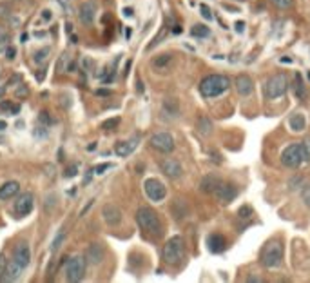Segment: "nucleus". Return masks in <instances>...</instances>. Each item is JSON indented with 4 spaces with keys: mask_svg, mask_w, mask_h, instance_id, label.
Masks as SVG:
<instances>
[{
    "mask_svg": "<svg viewBox=\"0 0 310 283\" xmlns=\"http://www.w3.org/2000/svg\"><path fill=\"white\" fill-rule=\"evenodd\" d=\"M231 87V78L225 75H209L200 82V93L203 98H216Z\"/></svg>",
    "mask_w": 310,
    "mask_h": 283,
    "instance_id": "obj_1",
    "label": "nucleus"
},
{
    "mask_svg": "<svg viewBox=\"0 0 310 283\" xmlns=\"http://www.w3.org/2000/svg\"><path fill=\"white\" fill-rule=\"evenodd\" d=\"M136 222L140 225V229L145 231L147 234L151 236H161V222H160V216L156 214V211H153L151 207H140L136 211Z\"/></svg>",
    "mask_w": 310,
    "mask_h": 283,
    "instance_id": "obj_2",
    "label": "nucleus"
},
{
    "mask_svg": "<svg viewBox=\"0 0 310 283\" xmlns=\"http://www.w3.org/2000/svg\"><path fill=\"white\" fill-rule=\"evenodd\" d=\"M161 258L167 265H178L180 261L185 258V241L181 236H173L169 238L167 243L163 245Z\"/></svg>",
    "mask_w": 310,
    "mask_h": 283,
    "instance_id": "obj_3",
    "label": "nucleus"
},
{
    "mask_svg": "<svg viewBox=\"0 0 310 283\" xmlns=\"http://www.w3.org/2000/svg\"><path fill=\"white\" fill-rule=\"evenodd\" d=\"M259 261L267 269H278V267H281V263H283V245L276 240L268 241L267 245L261 249Z\"/></svg>",
    "mask_w": 310,
    "mask_h": 283,
    "instance_id": "obj_4",
    "label": "nucleus"
},
{
    "mask_svg": "<svg viewBox=\"0 0 310 283\" xmlns=\"http://www.w3.org/2000/svg\"><path fill=\"white\" fill-rule=\"evenodd\" d=\"M288 89V78H286L285 73H278L274 77H270V78L265 82L263 85V95L267 100H276V98L283 97Z\"/></svg>",
    "mask_w": 310,
    "mask_h": 283,
    "instance_id": "obj_5",
    "label": "nucleus"
},
{
    "mask_svg": "<svg viewBox=\"0 0 310 283\" xmlns=\"http://www.w3.org/2000/svg\"><path fill=\"white\" fill-rule=\"evenodd\" d=\"M85 276V258L82 256H73L66 265V280L71 283L82 282Z\"/></svg>",
    "mask_w": 310,
    "mask_h": 283,
    "instance_id": "obj_6",
    "label": "nucleus"
},
{
    "mask_svg": "<svg viewBox=\"0 0 310 283\" xmlns=\"http://www.w3.org/2000/svg\"><path fill=\"white\" fill-rule=\"evenodd\" d=\"M143 191H145V194H147V198H149L151 202H155V204H160L161 200H165V196H167V189H165V185H163L158 178H149V180H145V183H143Z\"/></svg>",
    "mask_w": 310,
    "mask_h": 283,
    "instance_id": "obj_7",
    "label": "nucleus"
},
{
    "mask_svg": "<svg viewBox=\"0 0 310 283\" xmlns=\"http://www.w3.org/2000/svg\"><path fill=\"white\" fill-rule=\"evenodd\" d=\"M151 147L161 154H169V153H173L176 144H174V138L171 133H156L151 136L149 140Z\"/></svg>",
    "mask_w": 310,
    "mask_h": 283,
    "instance_id": "obj_8",
    "label": "nucleus"
},
{
    "mask_svg": "<svg viewBox=\"0 0 310 283\" xmlns=\"http://www.w3.org/2000/svg\"><path fill=\"white\" fill-rule=\"evenodd\" d=\"M281 163L285 167L298 169L303 163V154H301V145L299 144H290L285 147V151L281 153Z\"/></svg>",
    "mask_w": 310,
    "mask_h": 283,
    "instance_id": "obj_9",
    "label": "nucleus"
},
{
    "mask_svg": "<svg viewBox=\"0 0 310 283\" xmlns=\"http://www.w3.org/2000/svg\"><path fill=\"white\" fill-rule=\"evenodd\" d=\"M33 207H35V196L31 193H22L15 200V205H13L15 214H17L18 218L27 216V214L33 211Z\"/></svg>",
    "mask_w": 310,
    "mask_h": 283,
    "instance_id": "obj_10",
    "label": "nucleus"
},
{
    "mask_svg": "<svg viewBox=\"0 0 310 283\" xmlns=\"http://www.w3.org/2000/svg\"><path fill=\"white\" fill-rule=\"evenodd\" d=\"M214 196L221 205H229L238 196V187L234 185V183H223V181H221L220 187L216 189Z\"/></svg>",
    "mask_w": 310,
    "mask_h": 283,
    "instance_id": "obj_11",
    "label": "nucleus"
},
{
    "mask_svg": "<svg viewBox=\"0 0 310 283\" xmlns=\"http://www.w3.org/2000/svg\"><path fill=\"white\" fill-rule=\"evenodd\" d=\"M160 169L161 173L171 178V180H176L180 176L183 175V169H181V163L178 160H174V158H165V160H161L160 162Z\"/></svg>",
    "mask_w": 310,
    "mask_h": 283,
    "instance_id": "obj_12",
    "label": "nucleus"
},
{
    "mask_svg": "<svg viewBox=\"0 0 310 283\" xmlns=\"http://www.w3.org/2000/svg\"><path fill=\"white\" fill-rule=\"evenodd\" d=\"M22 269H24V267L20 265V263H18L15 258L9 259V261L6 263V269H4V274H2V278H0V282H2V283L17 282L18 278H20V272H22Z\"/></svg>",
    "mask_w": 310,
    "mask_h": 283,
    "instance_id": "obj_13",
    "label": "nucleus"
},
{
    "mask_svg": "<svg viewBox=\"0 0 310 283\" xmlns=\"http://www.w3.org/2000/svg\"><path fill=\"white\" fill-rule=\"evenodd\" d=\"M102 216L105 220L107 225L114 227V225H120L122 223V211H120L116 205L113 204H107L103 205V209H102Z\"/></svg>",
    "mask_w": 310,
    "mask_h": 283,
    "instance_id": "obj_14",
    "label": "nucleus"
},
{
    "mask_svg": "<svg viewBox=\"0 0 310 283\" xmlns=\"http://www.w3.org/2000/svg\"><path fill=\"white\" fill-rule=\"evenodd\" d=\"M13 258L17 259L18 263H20V265L26 269V267L31 263V249H29V245H27L26 241H20L17 247H15V254H13Z\"/></svg>",
    "mask_w": 310,
    "mask_h": 283,
    "instance_id": "obj_15",
    "label": "nucleus"
},
{
    "mask_svg": "<svg viewBox=\"0 0 310 283\" xmlns=\"http://www.w3.org/2000/svg\"><path fill=\"white\" fill-rule=\"evenodd\" d=\"M96 17V7L91 4V2H84V4H80L78 7V18H80V22L85 26H91L93 24V20Z\"/></svg>",
    "mask_w": 310,
    "mask_h": 283,
    "instance_id": "obj_16",
    "label": "nucleus"
},
{
    "mask_svg": "<svg viewBox=\"0 0 310 283\" xmlns=\"http://www.w3.org/2000/svg\"><path fill=\"white\" fill-rule=\"evenodd\" d=\"M102 259H103V247L100 243H91L85 251V261L91 265H98L102 263Z\"/></svg>",
    "mask_w": 310,
    "mask_h": 283,
    "instance_id": "obj_17",
    "label": "nucleus"
},
{
    "mask_svg": "<svg viewBox=\"0 0 310 283\" xmlns=\"http://www.w3.org/2000/svg\"><path fill=\"white\" fill-rule=\"evenodd\" d=\"M234 84H236V91H238L241 97H249L252 91H254L252 78L251 77H247V75H239Z\"/></svg>",
    "mask_w": 310,
    "mask_h": 283,
    "instance_id": "obj_18",
    "label": "nucleus"
},
{
    "mask_svg": "<svg viewBox=\"0 0 310 283\" xmlns=\"http://www.w3.org/2000/svg\"><path fill=\"white\" fill-rule=\"evenodd\" d=\"M207 249L214 254L221 253V251L225 249V238H223L221 234H218V232L210 234L209 238H207Z\"/></svg>",
    "mask_w": 310,
    "mask_h": 283,
    "instance_id": "obj_19",
    "label": "nucleus"
},
{
    "mask_svg": "<svg viewBox=\"0 0 310 283\" xmlns=\"http://www.w3.org/2000/svg\"><path fill=\"white\" fill-rule=\"evenodd\" d=\"M136 145H138V138L129 140V142H118L116 147H114V153H116L120 158H126L131 154L132 151L136 149Z\"/></svg>",
    "mask_w": 310,
    "mask_h": 283,
    "instance_id": "obj_20",
    "label": "nucleus"
},
{
    "mask_svg": "<svg viewBox=\"0 0 310 283\" xmlns=\"http://www.w3.org/2000/svg\"><path fill=\"white\" fill-rule=\"evenodd\" d=\"M292 89H294V97L298 98V100H305V98H307V85H305L303 82L301 73H296V75H294Z\"/></svg>",
    "mask_w": 310,
    "mask_h": 283,
    "instance_id": "obj_21",
    "label": "nucleus"
},
{
    "mask_svg": "<svg viewBox=\"0 0 310 283\" xmlns=\"http://www.w3.org/2000/svg\"><path fill=\"white\" fill-rule=\"evenodd\" d=\"M18 191H20L18 181H6L0 187V200H11L13 196H17Z\"/></svg>",
    "mask_w": 310,
    "mask_h": 283,
    "instance_id": "obj_22",
    "label": "nucleus"
},
{
    "mask_svg": "<svg viewBox=\"0 0 310 283\" xmlns=\"http://www.w3.org/2000/svg\"><path fill=\"white\" fill-rule=\"evenodd\" d=\"M220 183H221V180L218 178V176L209 175V176H205V178L202 180V183H200V189H202L203 193H212V194H214L216 189L220 187Z\"/></svg>",
    "mask_w": 310,
    "mask_h": 283,
    "instance_id": "obj_23",
    "label": "nucleus"
},
{
    "mask_svg": "<svg viewBox=\"0 0 310 283\" xmlns=\"http://www.w3.org/2000/svg\"><path fill=\"white\" fill-rule=\"evenodd\" d=\"M288 127L292 129L294 133H301V131H305V127H307V118H305L303 113H294V115L288 118Z\"/></svg>",
    "mask_w": 310,
    "mask_h": 283,
    "instance_id": "obj_24",
    "label": "nucleus"
},
{
    "mask_svg": "<svg viewBox=\"0 0 310 283\" xmlns=\"http://www.w3.org/2000/svg\"><path fill=\"white\" fill-rule=\"evenodd\" d=\"M171 62H173V54H169V53L158 54V56L153 58V67H155L156 71H165V69L171 66Z\"/></svg>",
    "mask_w": 310,
    "mask_h": 283,
    "instance_id": "obj_25",
    "label": "nucleus"
},
{
    "mask_svg": "<svg viewBox=\"0 0 310 283\" xmlns=\"http://www.w3.org/2000/svg\"><path fill=\"white\" fill-rule=\"evenodd\" d=\"M173 214L176 216V220H183L187 216V207H185L183 200H174L173 204Z\"/></svg>",
    "mask_w": 310,
    "mask_h": 283,
    "instance_id": "obj_26",
    "label": "nucleus"
},
{
    "mask_svg": "<svg viewBox=\"0 0 310 283\" xmlns=\"http://www.w3.org/2000/svg\"><path fill=\"white\" fill-rule=\"evenodd\" d=\"M191 35L194 36V38H207V36L210 35V29H209V27H207V26H203V24H196V26H192Z\"/></svg>",
    "mask_w": 310,
    "mask_h": 283,
    "instance_id": "obj_27",
    "label": "nucleus"
},
{
    "mask_svg": "<svg viewBox=\"0 0 310 283\" xmlns=\"http://www.w3.org/2000/svg\"><path fill=\"white\" fill-rule=\"evenodd\" d=\"M198 129L202 134H210L212 133V122L207 118V116H202L200 122H198Z\"/></svg>",
    "mask_w": 310,
    "mask_h": 283,
    "instance_id": "obj_28",
    "label": "nucleus"
},
{
    "mask_svg": "<svg viewBox=\"0 0 310 283\" xmlns=\"http://www.w3.org/2000/svg\"><path fill=\"white\" fill-rule=\"evenodd\" d=\"M163 113H167L169 116H178V105H176V100L169 98L163 102Z\"/></svg>",
    "mask_w": 310,
    "mask_h": 283,
    "instance_id": "obj_29",
    "label": "nucleus"
},
{
    "mask_svg": "<svg viewBox=\"0 0 310 283\" xmlns=\"http://www.w3.org/2000/svg\"><path fill=\"white\" fill-rule=\"evenodd\" d=\"M49 53H51V49H49V48L38 49V51H35V54H33V60H35L36 64H42V62L48 60Z\"/></svg>",
    "mask_w": 310,
    "mask_h": 283,
    "instance_id": "obj_30",
    "label": "nucleus"
},
{
    "mask_svg": "<svg viewBox=\"0 0 310 283\" xmlns=\"http://www.w3.org/2000/svg\"><path fill=\"white\" fill-rule=\"evenodd\" d=\"M0 111L2 113H9V115H17L20 111V105H13V102H2L0 103Z\"/></svg>",
    "mask_w": 310,
    "mask_h": 283,
    "instance_id": "obj_31",
    "label": "nucleus"
},
{
    "mask_svg": "<svg viewBox=\"0 0 310 283\" xmlns=\"http://www.w3.org/2000/svg\"><path fill=\"white\" fill-rule=\"evenodd\" d=\"M299 145H301V154H303V162H310V138H305Z\"/></svg>",
    "mask_w": 310,
    "mask_h": 283,
    "instance_id": "obj_32",
    "label": "nucleus"
},
{
    "mask_svg": "<svg viewBox=\"0 0 310 283\" xmlns=\"http://www.w3.org/2000/svg\"><path fill=\"white\" fill-rule=\"evenodd\" d=\"M64 238H66V232L64 231H60L58 234L54 236V240H53V247H51V251H58L60 247H62V241H64Z\"/></svg>",
    "mask_w": 310,
    "mask_h": 283,
    "instance_id": "obj_33",
    "label": "nucleus"
},
{
    "mask_svg": "<svg viewBox=\"0 0 310 283\" xmlns=\"http://www.w3.org/2000/svg\"><path fill=\"white\" fill-rule=\"evenodd\" d=\"M118 124H120V118H109V120H105L102 124V129H103V131H113Z\"/></svg>",
    "mask_w": 310,
    "mask_h": 283,
    "instance_id": "obj_34",
    "label": "nucleus"
},
{
    "mask_svg": "<svg viewBox=\"0 0 310 283\" xmlns=\"http://www.w3.org/2000/svg\"><path fill=\"white\" fill-rule=\"evenodd\" d=\"M276 7H280V9H286V7H290L294 4V0H270Z\"/></svg>",
    "mask_w": 310,
    "mask_h": 283,
    "instance_id": "obj_35",
    "label": "nucleus"
},
{
    "mask_svg": "<svg viewBox=\"0 0 310 283\" xmlns=\"http://www.w3.org/2000/svg\"><path fill=\"white\" fill-rule=\"evenodd\" d=\"M111 167H113V163H100V165H96V167L93 169V175H103V173Z\"/></svg>",
    "mask_w": 310,
    "mask_h": 283,
    "instance_id": "obj_36",
    "label": "nucleus"
},
{
    "mask_svg": "<svg viewBox=\"0 0 310 283\" xmlns=\"http://www.w3.org/2000/svg\"><path fill=\"white\" fill-rule=\"evenodd\" d=\"M200 11H202V17L205 18V20H209V22L212 20V18H214V17H212V11L209 9V6H207V4H202V6H200Z\"/></svg>",
    "mask_w": 310,
    "mask_h": 283,
    "instance_id": "obj_37",
    "label": "nucleus"
},
{
    "mask_svg": "<svg viewBox=\"0 0 310 283\" xmlns=\"http://www.w3.org/2000/svg\"><path fill=\"white\" fill-rule=\"evenodd\" d=\"M238 216L239 218H243V220H247V218H251L252 216V209L249 207V205H243L241 209L238 211Z\"/></svg>",
    "mask_w": 310,
    "mask_h": 283,
    "instance_id": "obj_38",
    "label": "nucleus"
},
{
    "mask_svg": "<svg viewBox=\"0 0 310 283\" xmlns=\"http://www.w3.org/2000/svg\"><path fill=\"white\" fill-rule=\"evenodd\" d=\"M38 124H42V126H51V118H49V113H46V111H44V113H40V115H38Z\"/></svg>",
    "mask_w": 310,
    "mask_h": 283,
    "instance_id": "obj_39",
    "label": "nucleus"
},
{
    "mask_svg": "<svg viewBox=\"0 0 310 283\" xmlns=\"http://www.w3.org/2000/svg\"><path fill=\"white\" fill-rule=\"evenodd\" d=\"M301 198H303V204L307 205V207H310V185L303 191V194H301Z\"/></svg>",
    "mask_w": 310,
    "mask_h": 283,
    "instance_id": "obj_40",
    "label": "nucleus"
},
{
    "mask_svg": "<svg viewBox=\"0 0 310 283\" xmlns=\"http://www.w3.org/2000/svg\"><path fill=\"white\" fill-rule=\"evenodd\" d=\"M15 56H17V49L13 48V46H9L6 49V58L7 60H15Z\"/></svg>",
    "mask_w": 310,
    "mask_h": 283,
    "instance_id": "obj_41",
    "label": "nucleus"
},
{
    "mask_svg": "<svg viewBox=\"0 0 310 283\" xmlns=\"http://www.w3.org/2000/svg\"><path fill=\"white\" fill-rule=\"evenodd\" d=\"M7 40H9V33L6 31V27H2V26H0V44L7 42Z\"/></svg>",
    "mask_w": 310,
    "mask_h": 283,
    "instance_id": "obj_42",
    "label": "nucleus"
},
{
    "mask_svg": "<svg viewBox=\"0 0 310 283\" xmlns=\"http://www.w3.org/2000/svg\"><path fill=\"white\" fill-rule=\"evenodd\" d=\"M9 7L7 6H4V4H0V18H7L9 17Z\"/></svg>",
    "mask_w": 310,
    "mask_h": 283,
    "instance_id": "obj_43",
    "label": "nucleus"
},
{
    "mask_svg": "<svg viewBox=\"0 0 310 283\" xmlns=\"http://www.w3.org/2000/svg\"><path fill=\"white\" fill-rule=\"evenodd\" d=\"M234 29H236V33H243V31H245V22H243V20L236 22V24H234Z\"/></svg>",
    "mask_w": 310,
    "mask_h": 283,
    "instance_id": "obj_44",
    "label": "nucleus"
},
{
    "mask_svg": "<svg viewBox=\"0 0 310 283\" xmlns=\"http://www.w3.org/2000/svg\"><path fill=\"white\" fill-rule=\"evenodd\" d=\"M27 93H29V89H27V85L22 84V87H20V89L17 91V97H26Z\"/></svg>",
    "mask_w": 310,
    "mask_h": 283,
    "instance_id": "obj_45",
    "label": "nucleus"
},
{
    "mask_svg": "<svg viewBox=\"0 0 310 283\" xmlns=\"http://www.w3.org/2000/svg\"><path fill=\"white\" fill-rule=\"evenodd\" d=\"M20 80H22V77H20V75H15L13 78H9V82L6 84V87H9V85H13V84H17V82H20Z\"/></svg>",
    "mask_w": 310,
    "mask_h": 283,
    "instance_id": "obj_46",
    "label": "nucleus"
},
{
    "mask_svg": "<svg viewBox=\"0 0 310 283\" xmlns=\"http://www.w3.org/2000/svg\"><path fill=\"white\" fill-rule=\"evenodd\" d=\"M6 258L4 256H0V278H2V274H4V269H6Z\"/></svg>",
    "mask_w": 310,
    "mask_h": 283,
    "instance_id": "obj_47",
    "label": "nucleus"
},
{
    "mask_svg": "<svg viewBox=\"0 0 310 283\" xmlns=\"http://www.w3.org/2000/svg\"><path fill=\"white\" fill-rule=\"evenodd\" d=\"M77 165H73V167H69V169H67V171H66V176H67V178H69V176H75V175H77Z\"/></svg>",
    "mask_w": 310,
    "mask_h": 283,
    "instance_id": "obj_48",
    "label": "nucleus"
},
{
    "mask_svg": "<svg viewBox=\"0 0 310 283\" xmlns=\"http://www.w3.org/2000/svg\"><path fill=\"white\" fill-rule=\"evenodd\" d=\"M58 2L62 4V7H64L67 13H71V7H69V2H67V0H58Z\"/></svg>",
    "mask_w": 310,
    "mask_h": 283,
    "instance_id": "obj_49",
    "label": "nucleus"
},
{
    "mask_svg": "<svg viewBox=\"0 0 310 283\" xmlns=\"http://www.w3.org/2000/svg\"><path fill=\"white\" fill-rule=\"evenodd\" d=\"M42 20H46V22H49V20H51V11H49V9L42 11Z\"/></svg>",
    "mask_w": 310,
    "mask_h": 283,
    "instance_id": "obj_50",
    "label": "nucleus"
},
{
    "mask_svg": "<svg viewBox=\"0 0 310 283\" xmlns=\"http://www.w3.org/2000/svg\"><path fill=\"white\" fill-rule=\"evenodd\" d=\"M181 31H183V29H181V26H178V24H176V26L173 27V33H174V35H180Z\"/></svg>",
    "mask_w": 310,
    "mask_h": 283,
    "instance_id": "obj_51",
    "label": "nucleus"
},
{
    "mask_svg": "<svg viewBox=\"0 0 310 283\" xmlns=\"http://www.w3.org/2000/svg\"><path fill=\"white\" fill-rule=\"evenodd\" d=\"M124 15H126V17H132V9H131V7H126V9H124Z\"/></svg>",
    "mask_w": 310,
    "mask_h": 283,
    "instance_id": "obj_52",
    "label": "nucleus"
},
{
    "mask_svg": "<svg viewBox=\"0 0 310 283\" xmlns=\"http://www.w3.org/2000/svg\"><path fill=\"white\" fill-rule=\"evenodd\" d=\"M7 127V124L4 120H0V131H4V129H6Z\"/></svg>",
    "mask_w": 310,
    "mask_h": 283,
    "instance_id": "obj_53",
    "label": "nucleus"
},
{
    "mask_svg": "<svg viewBox=\"0 0 310 283\" xmlns=\"http://www.w3.org/2000/svg\"><path fill=\"white\" fill-rule=\"evenodd\" d=\"M138 91H140V93H142V91H143V84H142V82H140V80H138Z\"/></svg>",
    "mask_w": 310,
    "mask_h": 283,
    "instance_id": "obj_54",
    "label": "nucleus"
},
{
    "mask_svg": "<svg viewBox=\"0 0 310 283\" xmlns=\"http://www.w3.org/2000/svg\"><path fill=\"white\" fill-rule=\"evenodd\" d=\"M309 80H310V71H309Z\"/></svg>",
    "mask_w": 310,
    "mask_h": 283,
    "instance_id": "obj_55",
    "label": "nucleus"
},
{
    "mask_svg": "<svg viewBox=\"0 0 310 283\" xmlns=\"http://www.w3.org/2000/svg\"><path fill=\"white\" fill-rule=\"evenodd\" d=\"M0 75H2V69H0Z\"/></svg>",
    "mask_w": 310,
    "mask_h": 283,
    "instance_id": "obj_56",
    "label": "nucleus"
}]
</instances>
